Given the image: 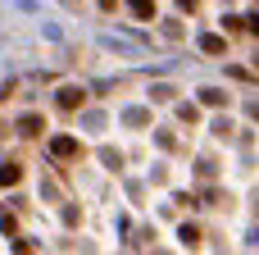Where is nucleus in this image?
<instances>
[{"label":"nucleus","instance_id":"5","mask_svg":"<svg viewBox=\"0 0 259 255\" xmlns=\"http://www.w3.org/2000/svg\"><path fill=\"white\" fill-rule=\"evenodd\" d=\"M132 14L137 18H155V0H132Z\"/></svg>","mask_w":259,"mask_h":255},{"label":"nucleus","instance_id":"2","mask_svg":"<svg viewBox=\"0 0 259 255\" xmlns=\"http://www.w3.org/2000/svg\"><path fill=\"white\" fill-rule=\"evenodd\" d=\"M50 151H55L59 160H68V155H77V141H73V137H55V141H50Z\"/></svg>","mask_w":259,"mask_h":255},{"label":"nucleus","instance_id":"4","mask_svg":"<svg viewBox=\"0 0 259 255\" xmlns=\"http://www.w3.org/2000/svg\"><path fill=\"white\" fill-rule=\"evenodd\" d=\"M59 105H64V110H77V105H82V87H64V91H59Z\"/></svg>","mask_w":259,"mask_h":255},{"label":"nucleus","instance_id":"8","mask_svg":"<svg viewBox=\"0 0 259 255\" xmlns=\"http://www.w3.org/2000/svg\"><path fill=\"white\" fill-rule=\"evenodd\" d=\"M0 132H5V128H0Z\"/></svg>","mask_w":259,"mask_h":255},{"label":"nucleus","instance_id":"6","mask_svg":"<svg viewBox=\"0 0 259 255\" xmlns=\"http://www.w3.org/2000/svg\"><path fill=\"white\" fill-rule=\"evenodd\" d=\"M200 50H205V55H219V50H223V37H205Z\"/></svg>","mask_w":259,"mask_h":255},{"label":"nucleus","instance_id":"3","mask_svg":"<svg viewBox=\"0 0 259 255\" xmlns=\"http://www.w3.org/2000/svg\"><path fill=\"white\" fill-rule=\"evenodd\" d=\"M18 178H23V173H18V164H14V160H0V187H14Z\"/></svg>","mask_w":259,"mask_h":255},{"label":"nucleus","instance_id":"7","mask_svg":"<svg viewBox=\"0 0 259 255\" xmlns=\"http://www.w3.org/2000/svg\"><path fill=\"white\" fill-rule=\"evenodd\" d=\"M246 27H250V32L259 37V14H250V18H246Z\"/></svg>","mask_w":259,"mask_h":255},{"label":"nucleus","instance_id":"1","mask_svg":"<svg viewBox=\"0 0 259 255\" xmlns=\"http://www.w3.org/2000/svg\"><path fill=\"white\" fill-rule=\"evenodd\" d=\"M18 132H23V137H36V132H46V119H41V114H23V119H18Z\"/></svg>","mask_w":259,"mask_h":255}]
</instances>
